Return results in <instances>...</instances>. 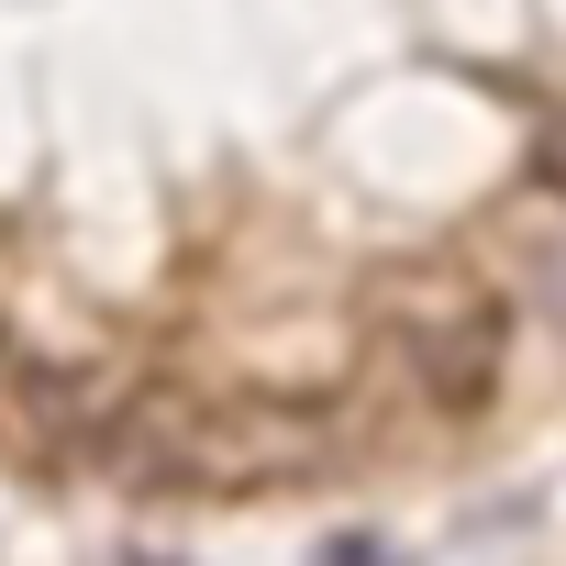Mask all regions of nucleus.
Returning <instances> with one entry per match:
<instances>
[{
    "mask_svg": "<svg viewBox=\"0 0 566 566\" xmlns=\"http://www.w3.org/2000/svg\"><path fill=\"white\" fill-rule=\"evenodd\" d=\"M334 455L323 411L290 400H123L101 411V467L123 489H178V500H255V489H290Z\"/></svg>",
    "mask_w": 566,
    "mask_h": 566,
    "instance_id": "1",
    "label": "nucleus"
},
{
    "mask_svg": "<svg viewBox=\"0 0 566 566\" xmlns=\"http://www.w3.org/2000/svg\"><path fill=\"white\" fill-rule=\"evenodd\" d=\"M389 345H400V367H411V389H422L433 411H478V400L500 389L511 323H500L489 290H422V301L389 323Z\"/></svg>",
    "mask_w": 566,
    "mask_h": 566,
    "instance_id": "2",
    "label": "nucleus"
},
{
    "mask_svg": "<svg viewBox=\"0 0 566 566\" xmlns=\"http://www.w3.org/2000/svg\"><path fill=\"white\" fill-rule=\"evenodd\" d=\"M323 566H400V555H389L378 533H334V544H323Z\"/></svg>",
    "mask_w": 566,
    "mask_h": 566,
    "instance_id": "3",
    "label": "nucleus"
},
{
    "mask_svg": "<svg viewBox=\"0 0 566 566\" xmlns=\"http://www.w3.org/2000/svg\"><path fill=\"white\" fill-rule=\"evenodd\" d=\"M544 178H555V189H566V134H555V145H544Z\"/></svg>",
    "mask_w": 566,
    "mask_h": 566,
    "instance_id": "4",
    "label": "nucleus"
},
{
    "mask_svg": "<svg viewBox=\"0 0 566 566\" xmlns=\"http://www.w3.org/2000/svg\"><path fill=\"white\" fill-rule=\"evenodd\" d=\"M112 566H167V555H112Z\"/></svg>",
    "mask_w": 566,
    "mask_h": 566,
    "instance_id": "5",
    "label": "nucleus"
},
{
    "mask_svg": "<svg viewBox=\"0 0 566 566\" xmlns=\"http://www.w3.org/2000/svg\"><path fill=\"white\" fill-rule=\"evenodd\" d=\"M0 378H12V345H0Z\"/></svg>",
    "mask_w": 566,
    "mask_h": 566,
    "instance_id": "6",
    "label": "nucleus"
}]
</instances>
